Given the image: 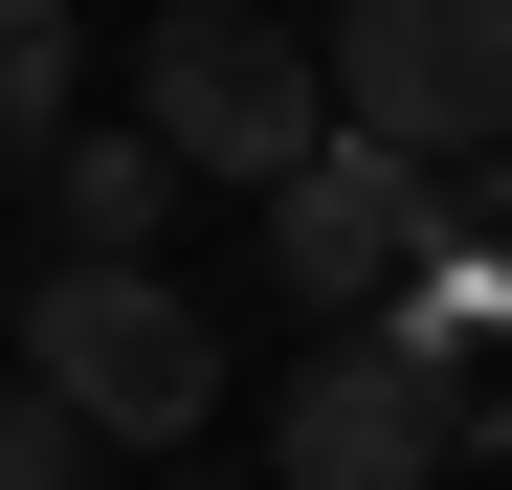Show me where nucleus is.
Returning a JSON list of instances; mask_svg holds the SVG:
<instances>
[{
  "label": "nucleus",
  "mask_w": 512,
  "mask_h": 490,
  "mask_svg": "<svg viewBox=\"0 0 512 490\" xmlns=\"http://www.w3.org/2000/svg\"><path fill=\"white\" fill-rule=\"evenodd\" d=\"M312 90L357 156H401V179H490L512 156V0H357V23L312 45Z\"/></svg>",
  "instance_id": "obj_1"
},
{
  "label": "nucleus",
  "mask_w": 512,
  "mask_h": 490,
  "mask_svg": "<svg viewBox=\"0 0 512 490\" xmlns=\"http://www.w3.org/2000/svg\"><path fill=\"white\" fill-rule=\"evenodd\" d=\"M23 401H67L90 446H201L223 335H201L179 268H45V290H23Z\"/></svg>",
  "instance_id": "obj_2"
},
{
  "label": "nucleus",
  "mask_w": 512,
  "mask_h": 490,
  "mask_svg": "<svg viewBox=\"0 0 512 490\" xmlns=\"http://www.w3.org/2000/svg\"><path fill=\"white\" fill-rule=\"evenodd\" d=\"M134 134L179 156V179H245V201H268L290 156L334 134V90H312V45H290V23H245V0H179V23L134 45Z\"/></svg>",
  "instance_id": "obj_3"
},
{
  "label": "nucleus",
  "mask_w": 512,
  "mask_h": 490,
  "mask_svg": "<svg viewBox=\"0 0 512 490\" xmlns=\"http://www.w3.org/2000/svg\"><path fill=\"white\" fill-rule=\"evenodd\" d=\"M423 223H446V179H401V156L312 134L290 179H268V290H290V312H334V335H379L401 268H423Z\"/></svg>",
  "instance_id": "obj_4"
},
{
  "label": "nucleus",
  "mask_w": 512,
  "mask_h": 490,
  "mask_svg": "<svg viewBox=\"0 0 512 490\" xmlns=\"http://www.w3.org/2000/svg\"><path fill=\"white\" fill-rule=\"evenodd\" d=\"M268 490H446V379L401 335H334L268 379Z\"/></svg>",
  "instance_id": "obj_5"
},
{
  "label": "nucleus",
  "mask_w": 512,
  "mask_h": 490,
  "mask_svg": "<svg viewBox=\"0 0 512 490\" xmlns=\"http://www.w3.org/2000/svg\"><path fill=\"white\" fill-rule=\"evenodd\" d=\"M23 179L67 201V268H156V223H179V156H156L134 112H67V134L23 156Z\"/></svg>",
  "instance_id": "obj_6"
},
{
  "label": "nucleus",
  "mask_w": 512,
  "mask_h": 490,
  "mask_svg": "<svg viewBox=\"0 0 512 490\" xmlns=\"http://www.w3.org/2000/svg\"><path fill=\"white\" fill-rule=\"evenodd\" d=\"M379 335H401L423 379H446V335H512V268H490V245H446V223H423V268H401V312H379Z\"/></svg>",
  "instance_id": "obj_7"
},
{
  "label": "nucleus",
  "mask_w": 512,
  "mask_h": 490,
  "mask_svg": "<svg viewBox=\"0 0 512 490\" xmlns=\"http://www.w3.org/2000/svg\"><path fill=\"white\" fill-rule=\"evenodd\" d=\"M67 90H90V45H67L45 0H0V134L45 156V134H67Z\"/></svg>",
  "instance_id": "obj_8"
},
{
  "label": "nucleus",
  "mask_w": 512,
  "mask_h": 490,
  "mask_svg": "<svg viewBox=\"0 0 512 490\" xmlns=\"http://www.w3.org/2000/svg\"><path fill=\"white\" fill-rule=\"evenodd\" d=\"M0 490H90V424H67V401H23V379H0Z\"/></svg>",
  "instance_id": "obj_9"
}]
</instances>
